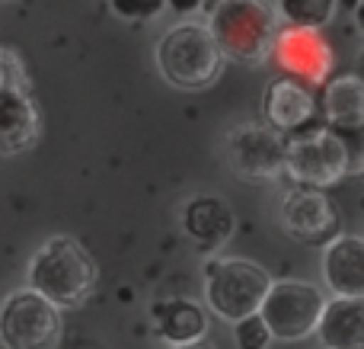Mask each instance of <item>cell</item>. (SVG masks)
Returning <instances> with one entry per match:
<instances>
[{
	"instance_id": "6da1fadb",
	"label": "cell",
	"mask_w": 364,
	"mask_h": 349,
	"mask_svg": "<svg viewBox=\"0 0 364 349\" xmlns=\"http://www.w3.org/2000/svg\"><path fill=\"white\" fill-rule=\"evenodd\" d=\"M100 269L83 244L74 237H51L32 254L26 282L55 308H80L93 295Z\"/></svg>"
},
{
	"instance_id": "7a4b0ae2",
	"label": "cell",
	"mask_w": 364,
	"mask_h": 349,
	"mask_svg": "<svg viewBox=\"0 0 364 349\" xmlns=\"http://www.w3.org/2000/svg\"><path fill=\"white\" fill-rule=\"evenodd\" d=\"M157 71L176 90H205L220 77L224 55L218 51L208 26L176 23L154 45Z\"/></svg>"
},
{
	"instance_id": "3957f363",
	"label": "cell",
	"mask_w": 364,
	"mask_h": 349,
	"mask_svg": "<svg viewBox=\"0 0 364 349\" xmlns=\"http://www.w3.org/2000/svg\"><path fill=\"white\" fill-rule=\"evenodd\" d=\"M208 32L224 58L256 64L269 55L278 26L265 0H218Z\"/></svg>"
},
{
	"instance_id": "277c9868",
	"label": "cell",
	"mask_w": 364,
	"mask_h": 349,
	"mask_svg": "<svg viewBox=\"0 0 364 349\" xmlns=\"http://www.w3.org/2000/svg\"><path fill=\"white\" fill-rule=\"evenodd\" d=\"M272 276L259 263L240 256H214L205 263V301L220 321L237 324L259 311Z\"/></svg>"
},
{
	"instance_id": "5b68a950",
	"label": "cell",
	"mask_w": 364,
	"mask_h": 349,
	"mask_svg": "<svg viewBox=\"0 0 364 349\" xmlns=\"http://www.w3.org/2000/svg\"><path fill=\"white\" fill-rule=\"evenodd\" d=\"M64 337L61 308L32 288L10 292L0 301V346L4 349H58Z\"/></svg>"
},
{
	"instance_id": "8992f818",
	"label": "cell",
	"mask_w": 364,
	"mask_h": 349,
	"mask_svg": "<svg viewBox=\"0 0 364 349\" xmlns=\"http://www.w3.org/2000/svg\"><path fill=\"white\" fill-rule=\"evenodd\" d=\"M348 170H352V151H348L346 138L333 128L304 132L291 138L284 147V173L307 189L339 183Z\"/></svg>"
},
{
	"instance_id": "52a82bcc",
	"label": "cell",
	"mask_w": 364,
	"mask_h": 349,
	"mask_svg": "<svg viewBox=\"0 0 364 349\" xmlns=\"http://www.w3.org/2000/svg\"><path fill=\"white\" fill-rule=\"evenodd\" d=\"M323 308H326V295L314 282L282 279L269 286L256 314L269 327L272 340L294 343V340H307L316 330Z\"/></svg>"
},
{
	"instance_id": "ba28073f",
	"label": "cell",
	"mask_w": 364,
	"mask_h": 349,
	"mask_svg": "<svg viewBox=\"0 0 364 349\" xmlns=\"http://www.w3.org/2000/svg\"><path fill=\"white\" fill-rule=\"evenodd\" d=\"M284 141L282 132L269 125H240L227 135V164L246 183H269L284 173Z\"/></svg>"
},
{
	"instance_id": "9c48e42d",
	"label": "cell",
	"mask_w": 364,
	"mask_h": 349,
	"mask_svg": "<svg viewBox=\"0 0 364 349\" xmlns=\"http://www.w3.org/2000/svg\"><path fill=\"white\" fill-rule=\"evenodd\" d=\"M269 55L284 74L297 77L304 83H323L333 71V48L323 38L320 29H304V26H284L272 38Z\"/></svg>"
},
{
	"instance_id": "30bf717a",
	"label": "cell",
	"mask_w": 364,
	"mask_h": 349,
	"mask_svg": "<svg viewBox=\"0 0 364 349\" xmlns=\"http://www.w3.org/2000/svg\"><path fill=\"white\" fill-rule=\"evenodd\" d=\"M282 228L294 241L320 247L339 234V212L323 189L297 186L282 199Z\"/></svg>"
},
{
	"instance_id": "8fae6325",
	"label": "cell",
	"mask_w": 364,
	"mask_h": 349,
	"mask_svg": "<svg viewBox=\"0 0 364 349\" xmlns=\"http://www.w3.org/2000/svg\"><path fill=\"white\" fill-rule=\"evenodd\" d=\"M262 115L265 125L275 132H301L304 125H310L316 115V100L307 90V83L297 80L291 74H282L275 80H269L262 96Z\"/></svg>"
},
{
	"instance_id": "7c38bea8",
	"label": "cell",
	"mask_w": 364,
	"mask_h": 349,
	"mask_svg": "<svg viewBox=\"0 0 364 349\" xmlns=\"http://www.w3.org/2000/svg\"><path fill=\"white\" fill-rule=\"evenodd\" d=\"M320 269L333 298H364V241L358 234H336L323 244Z\"/></svg>"
},
{
	"instance_id": "4fadbf2b",
	"label": "cell",
	"mask_w": 364,
	"mask_h": 349,
	"mask_svg": "<svg viewBox=\"0 0 364 349\" xmlns=\"http://www.w3.org/2000/svg\"><path fill=\"white\" fill-rule=\"evenodd\" d=\"M42 132V113L32 100L29 87H0V154L26 151L38 141Z\"/></svg>"
},
{
	"instance_id": "5bb4252c",
	"label": "cell",
	"mask_w": 364,
	"mask_h": 349,
	"mask_svg": "<svg viewBox=\"0 0 364 349\" xmlns=\"http://www.w3.org/2000/svg\"><path fill=\"white\" fill-rule=\"evenodd\" d=\"M237 228V215L220 196H195L182 209V231L205 254H218L230 241Z\"/></svg>"
},
{
	"instance_id": "9a60e30c",
	"label": "cell",
	"mask_w": 364,
	"mask_h": 349,
	"mask_svg": "<svg viewBox=\"0 0 364 349\" xmlns=\"http://www.w3.org/2000/svg\"><path fill=\"white\" fill-rule=\"evenodd\" d=\"M314 333L323 349H364V298L326 301Z\"/></svg>"
},
{
	"instance_id": "2e32d148",
	"label": "cell",
	"mask_w": 364,
	"mask_h": 349,
	"mask_svg": "<svg viewBox=\"0 0 364 349\" xmlns=\"http://www.w3.org/2000/svg\"><path fill=\"white\" fill-rule=\"evenodd\" d=\"M320 109L336 132H358L364 125V83L358 74H336L323 80Z\"/></svg>"
},
{
	"instance_id": "e0dca14e",
	"label": "cell",
	"mask_w": 364,
	"mask_h": 349,
	"mask_svg": "<svg viewBox=\"0 0 364 349\" xmlns=\"http://www.w3.org/2000/svg\"><path fill=\"white\" fill-rule=\"evenodd\" d=\"M157 327H160V337L170 346H188L205 337L208 321H205V311L195 301L173 298L157 308Z\"/></svg>"
},
{
	"instance_id": "ac0fdd59",
	"label": "cell",
	"mask_w": 364,
	"mask_h": 349,
	"mask_svg": "<svg viewBox=\"0 0 364 349\" xmlns=\"http://www.w3.org/2000/svg\"><path fill=\"white\" fill-rule=\"evenodd\" d=\"M275 13L288 26H304V29H323L336 19L339 0H275Z\"/></svg>"
},
{
	"instance_id": "d6986e66",
	"label": "cell",
	"mask_w": 364,
	"mask_h": 349,
	"mask_svg": "<svg viewBox=\"0 0 364 349\" xmlns=\"http://www.w3.org/2000/svg\"><path fill=\"white\" fill-rule=\"evenodd\" d=\"M106 4L122 23H147L166 10V0H106Z\"/></svg>"
},
{
	"instance_id": "ffe728a7",
	"label": "cell",
	"mask_w": 364,
	"mask_h": 349,
	"mask_svg": "<svg viewBox=\"0 0 364 349\" xmlns=\"http://www.w3.org/2000/svg\"><path fill=\"white\" fill-rule=\"evenodd\" d=\"M233 340H237L240 349H265L272 343V333L259 314H250V318H240L233 324Z\"/></svg>"
},
{
	"instance_id": "44dd1931",
	"label": "cell",
	"mask_w": 364,
	"mask_h": 349,
	"mask_svg": "<svg viewBox=\"0 0 364 349\" xmlns=\"http://www.w3.org/2000/svg\"><path fill=\"white\" fill-rule=\"evenodd\" d=\"M0 87H29L23 58L13 48H6V45H0Z\"/></svg>"
},
{
	"instance_id": "7402d4cb",
	"label": "cell",
	"mask_w": 364,
	"mask_h": 349,
	"mask_svg": "<svg viewBox=\"0 0 364 349\" xmlns=\"http://www.w3.org/2000/svg\"><path fill=\"white\" fill-rule=\"evenodd\" d=\"M201 4H205V0H166V6H170L173 13H179V16H188V13H195Z\"/></svg>"
},
{
	"instance_id": "603a6c76",
	"label": "cell",
	"mask_w": 364,
	"mask_h": 349,
	"mask_svg": "<svg viewBox=\"0 0 364 349\" xmlns=\"http://www.w3.org/2000/svg\"><path fill=\"white\" fill-rule=\"evenodd\" d=\"M173 349H211V346H201V343H188V346H173Z\"/></svg>"
},
{
	"instance_id": "cb8c5ba5",
	"label": "cell",
	"mask_w": 364,
	"mask_h": 349,
	"mask_svg": "<svg viewBox=\"0 0 364 349\" xmlns=\"http://www.w3.org/2000/svg\"><path fill=\"white\" fill-rule=\"evenodd\" d=\"M4 4H6V0H4Z\"/></svg>"
}]
</instances>
